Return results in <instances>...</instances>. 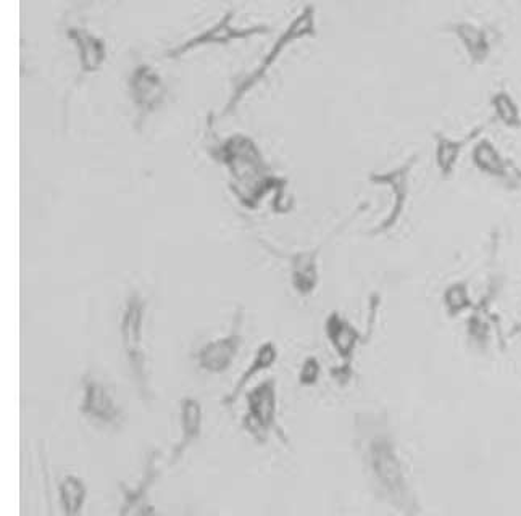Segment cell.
Masks as SVG:
<instances>
[{
    "label": "cell",
    "mask_w": 521,
    "mask_h": 516,
    "mask_svg": "<svg viewBox=\"0 0 521 516\" xmlns=\"http://www.w3.org/2000/svg\"><path fill=\"white\" fill-rule=\"evenodd\" d=\"M207 154L228 171V189L244 209L257 210L270 196L273 212H291L288 179L273 173L263 150L249 134L233 133L226 138H212Z\"/></svg>",
    "instance_id": "1"
},
{
    "label": "cell",
    "mask_w": 521,
    "mask_h": 516,
    "mask_svg": "<svg viewBox=\"0 0 521 516\" xmlns=\"http://www.w3.org/2000/svg\"><path fill=\"white\" fill-rule=\"evenodd\" d=\"M360 452L376 496L402 515H420V500L394 434L386 426L371 425L360 441Z\"/></svg>",
    "instance_id": "2"
},
{
    "label": "cell",
    "mask_w": 521,
    "mask_h": 516,
    "mask_svg": "<svg viewBox=\"0 0 521 516\" xmlns=\"http://www.w3.org/2000/svg\"><path fill=\"white\" fill-rule=\"evenodd\" d=\"M318 13L313 4L302 5V9L296 13V17L289 21L286 28L281 31L280 36L271 44L270 50L263 55L259 65L247 75L242 76L238 83L234 84L231 96L226 100L225 107L221 110V118L230 117L239 105L244 102L249 94L254 91L260 83L267 80L270 71L280 62L281 57L286 54L289 47L305 39H315L318 36Z\"/></svg>",
    "instance_id": "3"
},
{
    "label": "cell",
    "mask_w": 521,
    "mask_h": 516,
    "mask_svg": "<svg viewBox=\"0 0 521 516\" xmlns=\"http://www.w3.org/2000/svg\"><path fill=\"white\" fill-rule=\"evenodd\" d=\"M147 300L138 289L130 292L121 310L120 331L121 349L125 354L128 370L133 378L134 386L144 404H152L154 387H152L151 363L146 349Z\"/></svg>",
    "instance_id": "4"
},
{
    "label": "cell",
    "mask_w": 521,
    "mask_h": 516,
    "mask_svg": "<svg viewBox=\"0 0 521 516\" xmlns=\"http://www.w3.org/2000/svg\"><path fill=\"white\" fill-rule=\"evenodd\" d=\"M497 249H499V241L492 239V262L489 265V275L484 281L480 299L476 300L475 307L467 315V325H465L468 344L471 349L478 352H486L489 349L492 336H496L497 341L501 342L502 349H505L509 342L502 331L501 315L496 310L497 302L501 300L505 289L504 271L496 263Z\"/></svg>",
    "instance_id": "5"
},
{
    "label": "cell",
    "mask_w": 521,
    "mask_h": 516,
    "mask_svg": "<svg viewBox=\"0 0 521 516\" xmlns=\"http://www.w3.org/2000/svg\"><path fill=\"white\" fill-rule=\"evenodd\" d=\"M368 209V204H362L357 207V210L352 212L351 217H347L342 221L338 228L334 229L331 236L320 242L312 249L297 250V252H283V250L276 249L271 246L270 242L259 238L257 241L262 244L263 249L268 250L271 255L281 258L289 265V279H291V286L296 291L297 296L302 299L313 296L320 286V257L323 254L325 247L333 241L339 233L346 231L347 226L351 225L355 218H359L365 210Z\"/></svg>",
    "instance_id": "6"
},
{
    "label": "cell",
    "mask_w": 521,
    "mask_h": 516,
    "mask_svg": "<svg viewBox=\"0 0 521 516\" xmlns=\"http://www.w3.org/2000/svg\"><path fill=\"white\" fill-rule=\"evenodd\" d=\"M278 384L275 378H267L246 392V412L241 426L257 444L263 446L270 441L271 434L288 442L278 421Z\"/></svg>",
    "instance_id": "7"
},
{
    "label": "cell",
    "mask_w": 521,
    "mask_h": 516,
    "mask_svg": "<svg viewBox=\"0 0 521 516\" xmlns=\"http://www.w3.org/2000/svg\"><path fill=\"white\" fill-rule=\"evenodd\" d=\"M418 162V155H410L409 159L399 163L397 167L388 168L384 171H371L368 175V183L378 188H386L391 192V204L380 223H376L368 231V236L378 238L391 233L397 228L407 212L410 200V189H412V173Z\"/></svg>",
    "instance_id": "8"
},
{
    "label": "cell",
    "mask_w": 521,
    "mask_h": 516,
    "mask_svg": "<svg viewBox=\"0 0 521 516\" xmlns=\"http://www.w3.org/2000/svg\"><path fill=\"white\" fill-rule=\"evenodd\" d=\"M234 20H236V10H228L209 28H205L201 33L194 34L186 41L165 50V57L168 60H181L197 49L231 46L233 42L262 38V36L271 33L270 26L263 25V23H255L251 26H236Z\"/></svg>",
    "instance_id": "9"
},
{
    "label": "cell",
    "mask_w": 521,
    "mask_h": 516,
    "mask_svg": "<svg viewBox=\"0 0 521 516\" xmlns=\"http://www.w3.org/2000/svg\"><path fill=\"white\" fill-rule=\"evenodd\" d=\"M81 417L96 426L120 429L125 425L126 412L118 402L112 387L99 376L86 373L81 378V397L78 405Z\"/></svg>",
    "instance_id": "10"
},
{
    "label": "cell",
    "mask_w": 521,
    "mask_h": 516,
    "mask_svg": "<svg viewBox=\"0 0 521 516\" xmlns=\"http://www.w3.org/2000/svg\"><path fill=\"white\" fill-rule=\"evenodd\" d=\"M244 321L246 310L242 305L234 310L230 331L220 338L210 339L194 352L197 368L207 375H225L233 367L244 344Z\"/></svg>",
    "instance_id": "11"
},
{
    "label": "cell",
    "mask_w": 521,
    "mask_h": 516,
    "mask_svg": "<svg viewBox=\"0 0 521 516\" xmlns=\"http://www.w3.org/2000/svg\"><path fill=\"white\" fill-rule=\"evenodd\" d=\"M126 89L136 113V128L162 109L168 97L167 81L151 63H138L128 75Z\"/></svg>",
    "instance_id": "12"
},
{
    "label": "cell",
    "mask_w": 521,
    "mask_h": 516,
    "mask_svg": "<svg viewBox=\"0 0 521 516\" xmlns=\"http://www.w3.org/2000/svg\"><path fill=\"white\" fill-rule=\"evenodd\" d=\"M471 163L484 178L492 179L507 191L521 189V167L489 138L481 136L471 146Z\"/></svg>",
    "instance_id": "13"
},
{
    "label": "cell",
    "mask_w": 521,
    "mask_h": 516,
    "mask_svg": "<svg viewBox=\"0 0 521 516\" xmlns=\"http://www.w3.org/2000/svg\"><path fill=\"white\" fill-rule=\"evenodd\" d=\"M160 473H162L160 454L154 450L144 463L138 483L134 486L121 484V504L118 516H160L157 507L149 500V494L155 483L159 481Z\"/></svg>",
    "instance_id": "14"
},
{
    "label": "cell",
    "mask_w": 521,
    "mask_h": 516,
    "mask_svg": "<svg viewBox=\"0 0 521 516\" xmlns=\"http://www.w3.org/2000/svg\"><path fill=\"white\" fill-rule=\"evenodd\" d=\"M65 38L76 50V59H78L81 75H96L104 68L107 59H109V46L102 36L92 33L84 26L75 25L68 26L65 30Z\"/></svg>",
    "instance_id": "15"
},
{
    "label": "cell",
    "mask_w": 521,
    "mask_h": 516,
    "mask_svg": "<svg viewBox=\"0 0 521 516\" xmlns=\"http://www.w3.org/2000/svg\"><path fill=\"white\" fill-rule=\"evenodd\" d=\"M323 333L339 362L354 363L357 350L368 341V334H363L346 315L331 312L323 323Z\"/></svg>",
    "instance_id": "16"
},
{
    "label": "cell",
    "mask_w": 521,
    "mask_h": 516,
    "mask_svg": "<svg viewBox=\"0 0 521 516\" xmlns=\"http://www.w3.org/2000/svg\"><path fill=\"white\" fill-rule=\"evenodd\" d=\"M442 31L451 34L459 42L473 67H483L491 59L492 41L488 28L475 21L457 20L446 23L442 26Z\"/></svg>",
    "instance_id": "17"
},
{
    "label": "cell",
    "mask_w": 521,
    "mask_h": 516,
    "mask_svg": "<svg viewBox=\"0 0 521 516\" xmlns=\"http://www.w3.org/2000/svg\"><path fill=\"white\" fill-rule=\"evenodd\" d=\"M484 129H486V125L475 126L462 138H454V136L441 133V131L433 134L434 165L438 168L439 175L442 178H451L454 175L463 152L483 136Z\"/></svg>",
    "instance_id": "18"
},
{
    "label": "cell",
    "mask_w": 521,
    "mask_h": 516,
    "mask_svg": "<svg viewBox=\"0 0 521 516\" xmlns=\"http://www.w3.org/2000/svg\"><path fill=\"white\" fill-rule=\"evenodd\" d=\"M180 441L170 454V465L180 462L184 454L201 439L204 431V407L196 397L184 396L180 400Z\"/></svg>",
    "instance_id": "19"
},
{
    "label": "cell",
    "mask_w": 521,
    "mask_h": 516,
    "mask_svg": "<svg viewBox=\"0 0 521 516\" xmlns=\"http://www.w3.org/2000/svg\"><path fill=\"white\" fill-rule=\"evenodd\" d=\"M280 357V349L276 346L273 341H265L257 347L255 350L254 357H252L251 363L247 365L246 370L242 371V375L239 376L238 381L234 383L233 389L230 392H226L223 399H221V405L225 408L233 407L241 397L242 392L246 391L247 386L254 381L260 373L271 370L275 367Z\"/></svg>",
    "instance_id": "20"
},
{
    "label": "cell",
    "mask_w": 521,
    "mask_h": 516,
    "mask_svg": "<svg viewBox=\"0 0 521 516\" xmlns=\"http://www.w3.org/2000/svg\"><path fill=\"white\" fill-rule=\"evenodd\" d=\"M57 494L63 516L83 515L84 507L88 504L89 487L81 476L73 473L63 476L57 487Z\"/></svg>",
    "instance_id": "21"
},
{
    "label": "cell",
    "mask_w": 521,
    "mask_h": 516,
    "mask_svg": "<svg viewBox=\"0 0 521 516\" xmlns=\"http://www.w3.org/2000/svg\"><path fill=\"white\" fill-rule=\"evenodd\" d=\"M475 302L476 299L473 297V292H471V286L467 279L452 281L442 291V308H444V313L451 320L468 315L475 307Z\"/></svg>",
    "instance_id": "22"
},
{
    "label": "cell",
    "mask_w": 521,
    "mask_h": 516,
    "mask_svg": "<svg viewBox=\"0 0 521 516\" xmlns=\"http://www.w3.org/2000/svg\"><path fill=\"white\" fill-rule=\"evenodd\" d=\"M489 107L492 117L510 131L521 129V107L512 92L507 89H497L489 97Z\"/></svg>",
    "instance_id": "23"
},
{
    "label": "cell",
    "mask_w": 521,
    "mask_h": 516,
    "mask_svg": "<svg viewBox=\"0 0 521 516\" xmlns=\"http://www.w3.org/2000/svg\"><path fill=\"white\" fill-rule=\"evenodd\" d=\"M321 363L315 355H309L302 360L297 373V383L302 387H315L320 383Z\"/></svg>",
    "instance_id": "24"
},
{
    "label": "cell",
    "mask_w": 521,
    "mask_h": 516,
    "mask_svg": "<svg viewBox=\"0 0 521 516\" xmlns=\"http://www.w3.org/2000/svg\"><path fill=\"white\" fill-rule=\"evenodd\" d=\"M330 376L339 387L349 386L355 378L354 363L339 362L330 368Z\"/></svg>",
    "instance_id": "25"
},
{
    "label": "cell",
    "mask_w": 521,
    "mask_h": 516,
    "mask_svg": "<svg viewBox=\"0 0 521 516\" xmlns=\"http://www.w3.org/2000/svg\"><path fill=\"white\" fill-rule=\"evenodd\" d=\"M505 338H507V341L521 338V318H518V320L510 326L509 331L505 333Z\"/></svg>",
    "instance_id": "26"
}]
</instances>
